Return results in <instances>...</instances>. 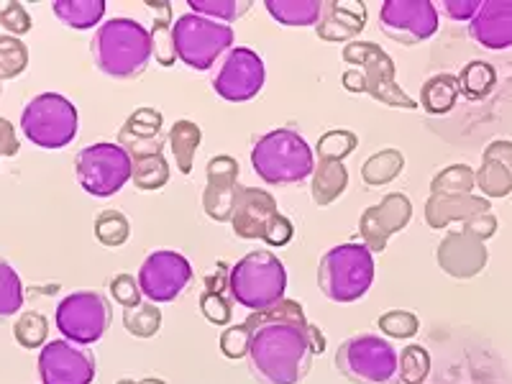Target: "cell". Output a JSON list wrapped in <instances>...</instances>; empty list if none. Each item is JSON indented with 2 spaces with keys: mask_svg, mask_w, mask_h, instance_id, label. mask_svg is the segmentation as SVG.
I'll list each match as a JSON object with an SVG mask.
<instances>
[{
  "mask_svg": "<svg viewBox=\"0 0 512 384\" xmlns=\"http://www.w3.org/2000/svg\"><path fill=\"white\" fill-rule=\"evenodd\" d=\"M244 326L251 336L246 367L259 384H300L310 374L313 356L326 349V338L318 326H310L303 305L287 297L267 310H254Z\"/></svg>",
  "mask_w": 512,
  "mask_h": 384,
  "instance_id": "cell-1",
  "label": "cell"
},
{
  "mask_svg": "<svg viewBox=\"0 0 512 384\" xmlns=\"http://www.w3.org/2000/svg\"><path fill=\"white\" fill-rule=\"evenodd\" d=\"M95 64L113 80H136L152 62V36L134 18H111L98 26L90 44Z\"/></svg>",
  "mask_w": 512,
  "mask_h": 384,
  "instance_id": "cell-2",
  "label": "cell"
},
{
  "mask_svg": "<svg viewBox=\"0 0 512 384\" xmlns=\"http://www.w3.org/2000/svg\"><path fill=\"white\" fill-rule=\"evenodd\" d=\"M251 167L267 185H295L313 177L315 154L295 128H274L251 149Z\"/></svg>",
  "mask_w": 512,
  "mask_h": 384,
  "instance_id": "cell-3",
  "label": "cell"
},
{
  "mask_svg": "<svg viewBox=\"0 0 512 384\" xmlns=\"http://www.w3.org/2000/svg\"><path fill=\"white\" fill-rule=\"evenodd\" d=\"M287 269L269 249L249 251L228 269V295L246 310H267L285 300Z\"/></svg>",
  "mask_w": 512,
  "mask_h": 384,
  "instance_id": "cell-4",
  "label": "cell"
},
{
  "mask_svg": "<svg viewBox=\"0 0 512 384\" xmlns=\"http://www.w3.org/2000/svg\"><path fill=\"white\" fill-rule=\"evenodd\" d=\"M374 282V254L364 244H338L326 251L318 267L320 292L333 303L349 305L367 295Z\"/></svg>",
  "mask_w": 512,
  "mask_h": 384,
  "instance_id": "cell-5",
  "label": "cell"
},
{
  "mask_svg": "<svg viewBox=\"0 0 512 384\" xmlns=\"http://www.w3.org/2000/svg\"><path fill=\"white\" fill-rule=\"evenodd\" d=\"M336 369L351 384H392L400 372V354L387 338L361 333L338 346Z\"/></svg>",
  "mask_w": 512,
  "mask_h": 384,
  "instance_id": "cell-6",
  "label": "cell"
},
{
  "mask_svg": "<svg viewBox=\"0 0 512 384\" xmlns=\"http://www.w3.org/2000/svg\"><path fill=\"white\" fill-rule=\"evenodd\" d=\"M172 39H175V54L190 70H210L221 54L231 52V44L236 39L233 29L223 21L198 16V13H185L177 18L172 26Z\"/></svg>",
  "mask_w": 512,
  "mask_h": 384,
  "instance_id": "cell-7",
  "label": "cell"
},
{
  "mask_svg": "<svg viewBox=\"0 0 512 384\" xmlns=\"http://www.w3.org/2000/svg\"><path fill=\"white\" fill-rule=\"evenodd\" d=\"M21 131L39 149H64L77 136V108L59 93H41L26 103Z\"/></svg>",
  "mask_w": 512,
  "mask_h": 384,
  "instance_id": "cell-8",
  "label": "cell"
},
{
  "mask_svg": "<svg viewBox=\"0 0 512 384\" xmlns=\"http://www.w3.org/2000/svg\"><path fill=\"white\" fill-rule=\"evenodd\" d=\"M344 62L354 64V70L364 77V93L372 95L379 103L402 111H418L420 103L410 98L405 90L397 85V67L392 57L374 41H351L344 47Z\"/></svg>",
  "mask_w": 512,
  "mask_h": 384,
  "instance_id": "cell-9",
  "label": "cell"
},
{
  "mask_svg": "<svg viewBox=\"0 0 512 384\" xmlns=\"http://www.w3.org/2000/svg\"><path fill=\"white\" fill-rule=\"evenodd\" d=\"M134 162L126 149L111 141L85 146L75 157V175L80 187L93 198H111L131 180Z\"/></svg>",
  "mask_w": 512,
  "mask_h": 384,
  "instance_id": "cell-10",
  "label": "cell"
},
{
  "mask_svg": "<svg viewBox=\"0 0 512 384\" xmlns=\"http://www.w3.org/2000/svg\"><path fill=\"white\" fill-rule=\"evenodd\" d=\"M111 318V303L100 292L80 290L67 295L57 305L54 323H57V331L62 333L64 341L75 346H90L98 344L105 336V331L111 328Z\"/></svg>",
  "mask_w": 512,
  "mask_h": 384,
  "instance_id": "cell-11",
  "label": "cell"
},
{
  "mask_svg": "<svg viewBox=\"0 0 512 384\" xmlns=\"http://www.w3.org/2000/svg\"><path fill=\"white\" fill-rule=\"evenodd\" d=\"M192 264L185 256L172 249H157L146 256L139 267V287L141 295L154 305L175 303L177 297L190 287Z\"/></svg>",
  "mask_w": 512,
  "mask_h": 384,
  "instance_id": "cell-12",
  "label": "cell"
},
{
  "mask_svg": "<svg viewBox=\"0 0 512 384\" xmlns=\"http://www.w3.org/2000/svg\"><path fill=\"white\" fill-rule=\"evenodd\" d=\"M379 29L397 44L415 47L438 31V11L431 0H387L379 8Z\"/></svg>",
  "mask_w": 512,
  "mask_h": 384,
  "instance_id": "cell-13",
  "label": "cell"
},
{
  "mask_svg": "<svg viewBox=\"0 0 512 384\" xmlns=\"http://www.w3.org/2000/svg\"><path fill=\"white\" fill-rule=\"evenodd\" d=\"M264 82H267L264 59L254 49L236 47L223 59L221 70L213 80V90L228 103H246L262 93Z\"/></svg>",
  "mask_w": 512,
  "mask_h": 384,
  "instance_id": "cell-14",
  "label": "cell"
},
{
  "mask_svg": "<svg viewBox=\"0 0 512 384\" xmlns=\"http://www.w3.org/2000/svg\"><path fill=\"white\" fill-rule=\"evenodd\" d=\"M98 361L95 354L70 341H49L39 351L41 384H93Z\"/></svg>",
  "mask_w": 512,
  "mask_h": 384,
  "instance_id": "cell-15",
  "label": "cell"
},
{
  "mask_svg": "<svg viewBox=\"0 0 512 384\" xmlns=\"http://www.w3.org/2000/svg\"><path fill=\"white\" fill-rule=\"evenodd\" d=\"M413 218V203L402 192H390L379 200V205H372L361 213L359 218V236L361 244L367 246L372 254H382L387 249V241L408 228Z\"/></svg>",
  "mask_w": 512,
  "mask_h": 384,
  "instance_id": "cell-16",
  "label": "cell"
},
{
  "mask_svg": "<svg viewBox=\"0 0 512 384\" xmlns=\"http://www.w3.org/2000/svg\"><path fill=\"white\" fill-rule=\"evenodd\" d=\"M487 246L477 236L461 231H448L436 249V262L448 277L456 280H472L487 267Z\"/></svg>",
  "mask_w": 512,
  "mask_h": 384,
  "instance_id": "cell-17",
  "label": "cell"
},
{
  "mask_svg": "<svg viewBox=\"0 0 512 384\" xmlns=\"http://www.w3.org/2000/svg\"><path fill=\"white\" fill-rule=\"evenodd\" d=\"M205 177H208L203 190L205 216L216 223H231L233 198H236V187H239V162L228 154L210 157Z\"/></svg>",
  "mask_w": 512,
  "mask_h": 384,
  "instance_id": "cell-18",
  "label": "cell"
},
{
  "mask_svg": "<svg viewBox=\"0 0 512 384\" xmlns=\"http://www.w3.org/2000/svg\"><path fill=\"white\" fill-rule=\"evenodd\" d=\"M274 216H280V210H277V200L272 198V192L262 190V187H236L231 228L239 239H262Z\"/></svg>",
  "mask_w": 512,
  "mask_h": 384,
  "instance_id": "cell-19",
  "label": "cell"
},
{
  "mask_svg": "<svg viewBox=\"0 0 512 384\" xmlns=\"http://www.w3.org/2000/svg\"><path fill=\"white\" fill-rule=\"evenodd\" d=\"M164 116L157 111V108H139L131 116L126 118V123L118 131V146L126 149V154L134 159H144V157H157L162 154L164 149Z\"/></svg>",
  "mask_w": 512,
  "mask_h": 384,
  "instance_id": "cell-20",
  "label": "cell"
},
{
  "mask_svg": "<svg viewBox=\"0 0 512 384\" xmlns=\"http://www.w3.org/2000/svg\"><path fill=\"white\" fill-rule=\"evenodd\" d=\"M367 26V6L356 0H328L323 3V13L315 26L318 39L328 44H344L354 41Z\"/></svg>",
  "mask_w": 512,
  "mask_h": 384,
  "instance_id": "cell-21",
  "label": "cell"
},
{
  "mask_svg": "<svg viewBox=\"0 0 512 384\" xmlns=\"http://www.w3.org/2000/svg\"><path fill=\"white\" fill-rule=\"evenodd\" d=\"M469 36L484 49L502 52L512 47V0H487L469 21Z\"/></svg>",
  "mask_w": 512,
  "mask_h": 384,
  "instance_id": "cell-22",
  "label": "cell"
},
{
  "mask_svg": "<svg viewBox=\"0 0 512 384\" xmlns=\"http://www.w3.org/2000/svg\"><path fill=\"white\" fill-rule=\"evenodd\" d=\"M489 208L492 205L482 195H431L425 200V223L441 231L451 223H466L479 213H487Z\"/></svg>",
  "mask_w": 512,
  "mask_h": 384,
  "instance_id": "cell-23",
  "label": "cell"
},
{
  "mask_svg": "<svg viewBox=\"0 0 512 384\" xmlns=\"http://www.w3.org/2000/svg\"><path fill=\"white\" fill-rule=\"evenodd\" d=\"M349 187V169L344 162H320L313 169V182H310V195L318 208L336 203Z\"/></svg>",
  "mask_w": 512,
  "mask_h": 384,
  "instance_id": "cell-24",
  "label": "cell"
},
{
  "mask_svg": "<svg viewBox=\"0 0 512 384\" xmlns=\"http://www.w3.org/2000/svg\"><path fill=\"white\" fill-rule=\"evenodd\" d=\"M146 8L154 11V26L149 31L154 59L162 67H172L177 62L175 39H172V26H175L172 24V3H167V0H146Z\"/></svg>",
  "mask_w": 512,
  "mask_h": 384,
  "instance_id": "cell-25",
  "label": "cell"
},
{
  "mask_svg": "<svg viewBox=\"0 0 512 384\" xmlns=\"http://www.w3.org/2000/svg\"><path fill=\"white\" fill-rule=\"evenodd\" d=\"M459 100V80L456 75H433L431 80H425L420 88V108L431 116H443L456 105Z\"/></svg>",
  "mask_w": 512,
  "mask_h": 384,
  "instance_id": "cell-26",
  "label": "cell"
},
{
  "mask_svg": "<svg viewBox=\"0 0 512 384\" xmlns=\"http://www.w3.org/2000/svg\"><path fill=\"white\" fill-rule=\"evenodd\" d=\"M52 11L64 26H70V29L77 31H88L103 21L105 0H57Z\"/></svg>",
  "mask_w": 512,
  "mask_h": 384,
  "instance_id": "cell-27",
  "label": "cell"
},
{
  "mask_svg": "<svg viewBox=\"0 0 512 384\" xmlns=\"http://www.w3.org/2000/svg\"><path fill=\"white\" fill-rule=\"evenodd\" d=\"M269 16L282 26H318L323 3L320 0H267Z\"/></svg>",
  "mask_w": 512,
  "mask_h": 384,
  "instance_id": "cell-28",
  "label": "cell"
},
{
  "mask_svg": "<svg viewBox=\"0 0 512 384\" xmlns=\"http://www.w3.org/2000/svg\"><path fill=\"white\" fill-rule=\"evenodd\" d=\"M200 139H203V131H200L198 123L175 121V126L169 128V149L175 154V167L180 169L182 175L192 172Z\"/></svg>",
  "mask_w": 512,
  "mask_h": 384,
  "instance_id": "cell-29",
  "label": "cell"
},
{
  "mask_svg": "<svg viewBox=\"0 0 512 384\" xmlns=\"http://www.w3.org/2000/svg\"><path fill=\"white\" fill-rule=\"evenodd\" d=\"M405 169V157L400 149H382V152L372 154L361 167V180L367 182L369 187H382L390 185L392 180L402 175Z\"/></svg>",
  "mask_w": 512,
  "mask_h": 384,
  "instance_id": "cell-30",
  "label": "cell"
},
{
  "mask_svg": "<svg viewBox=\"0 0 512 384\" xmlns=\"http://www.w3.org/2000/svg\"><path fill=\"white\" fill-rule=\"evenodd\" d=\"M459 80V93L469 100H484L497 85V70L484 59H474V62L464 64Z\"/></svg>",
  "mask_w": 512,
  "mask_h": 384,
  "instance_id": "cell-31",
  "label": "cell"
},
{
  "mask_svg": "<svg viewBox=\"0 0 512 384\" xmlns=\"http://www.w3.org/2000/svg\"><path fill=\"white\" fill-rule=\"evenodd\" d=\"M477 172L469 164H451L431 180V195H474Z\"/></svg>",
  "mask_w": 512,
  "mask_h": 384,
  "instance_id": "cell-32",
  "label": "cell"
},
{
  "mask_svg": "<svg viewBox=\"0 0 512 384\" xmlns=\"http://www.w3.org/2000/svg\"><path fill=\"white\" fill-rule=\"evenodd\" d=\"M24 297V282L13 269V264L0 259V323H6L16 313H21Z\"/></svg>",
  "mask_w": 512,
  "mask_h": 384,
  "instance_id": "cell-33",
  "label": "cell"
},
{
  "mask_svg": "<svg viewBox=\"0 0 512 384\" xmlns=\"http://www.w3.org/2000/svg\"><path fill=\"white\" fill-rule=\"evenodd\" d=\"M13 336L24 349H44L49 344V320L36 310H24L13 323Z\"/></svg>",
  "mask_w": 512,
  "mask_h": 384,
  "instance_id": "cell-34",
  "label": "cell"
},
{
  "mask_svg": "<svg viewBox=\"0 0 512 384\" xmlns=\"http://www.w3.org/2000/svg\"><path fill=\"white\" fill-rule=\"evenodd\" d=\"M123 328L134 338H154L162 328V310L154 303H139L123 310Z\"/></svg>",
  "mask_w": 512,
  "mask_h": 384,
  "instance_id": "cell-35",
  "label": "cell"
},
{
  "mask_svg": "<svg viewBox=\"0 0 512 384\" xmlns=\"http://www.w3.org/2000/svg\"><path fill=\"white\" fill-rule=\"evenodd\" d=\"M131 180H134L136 190H162L169 182V164L162 154L157 157L134 159V169H131Z\"/></svg>",
  "mask_w": 512,
  "mask_h": 384,
  "instance_id": "cell-36",
  "label": "cell"
},
{
  "mask_svg": "<svg viewBox=\"0 0 512 384\" xmlns=\"http://www.w3.org/2000/svg\"><path fill=\"white\" fill-rule=\"evenodd\" d=\"M95 236H98L100 244L108 246V249H118V246L126 244L128 236H131V223H128V218L123 216L121 210L108 208L95 218Z\"/></svg>",
  "mask_w": 512,
  "mask_h": 384,
  "instance_id": "cell-37",
  "label": "cell"
},
{
  "mask_svg": "<svg viewBox=\"0 0 512 384\" xmlns=\"http://www.w3.org/2000/svg\"><path fill=\"white\" fill-rule=\"evenodd\" d=\"M477 190L484 198H507L512 192V172L497 162H482L477 169Z\"/></svg>",
  "mask_w": 512,
  "mask_h": 384,
  "instance_id": "cell-38",
  "label": "cell"
},
{
  "mask_svg": "<svg viewBox=\"0 0 512 384\" xmlns=\"http://www.w3.org/2000/svg\"><path fill=\"white\" fill-rule=\"evenodd\" d=\"M356 146H359V136L338 128V131H326L320 136L315 152H318L320 162H344L349 154H354Z\"/></svg>",
  "mask_w": 512,
  "mask_h": 384,
  "instance_id": "cell-39",
  "label": "cell"
},
{
  "mask_svg": "<svg viewBox=\"0 0 512 384\" xmlns=\"http://www.w3.org/2000/svg\"><path fill=\"white\" fill-rule=\"evenodd\" d=\"M29 67V49L21 39L0 36V80H13Z\"/></svg>",
  "mask_w": 512,
  "mask_h": 384,
  "instance_id": "cell-40",
  "label": "cell"
},
{
  "mask_svg": "<svg viewBox=\"0 0 512 384\" xmlns=\"http://www.w3.org/2000/svg\"><path fill=\"white\" fill-rule=\"evenodd\" d=\"M187 3H190V13L223 21V24L236 21L251 8V0H187Z\"/></svg>",
  "mask_w": 512,
  "mask_h": 384,
  "instance_id": "cell-41",
  "label": "cell"
},
{
  "mask_svg": "<svg viewBox=\"0 0 512 384\" xmlns=\"http://www.w3.org/2000/svg\"><path fill=\"white\" fill-rule=\"evenodd\" d=\"M431 372V354L420 344H410L400 351V382L402 384H423Z\"/></svg>",
  "mask_w": 512,
  "mask_h": 384,
  "instance_id": "cell-42",
  "label": "cell"
},
{
  "mask_svg": "<svg viewBox=\"0 0 512 384\" xmlns=\"http://www.w3.org/2000/svg\"><path fill=\"white\" fill-rule=\"evenodd\" d=\"M379 331L390 338H413L420 331L418 315L410 313V310H387L384 315H379L377 320Z\"/></svg>",
  "mask_w": 512,
  "mask_h": 384,
  "instance_id": "cell-43",
  "label": "cell"
},
{
  "mask_svg": "<svg viewBox=\"0 0 512 384\" xmlns=\"http://www.w3.org/2000/svg\"><path fill=\"white\" fill-rule=\"evenodd\" d=\"M0 26L11 31V36L18 39V36L29 34L34 21H31L24 3H18V0H0Z\"/></svg>",
  "mask_w": 512,
  "mask_h": 384,
  "instance_id": "cell-44",
  "label": "cell"
},
{
  "mask_svg": "<svg viewBox=\"0 0 512 384\" xmlns=\"http://www.w3.org/2000/svg\"><path fill=\"white\" fill-rule=\"evenodd\" d=\"M200 310H203V315L213 326H228L233 318L231 300H226V295L216 290H205L200 295Z\"/></svg>",
  "mask_w": 512,
  "mask_h": 384,
  "instance_id": "cell-45",
  "label": "cell"
},
{
  "mask_svg": "<svg viewBox=\"0 0 512 384\" xmlns=\"http://www.w3.org/2000/svg\"><path fill=\"white\" fill-rule=\"evenodd\" d=\"M111 295L113 300H116L118 305H121L123 310L126 308H136V305L141 303V287H139V280H134L131 274H116L111 280Z\"/></svg>",
  "mask_w": 512,
  "mask_h": 384,
  "instance_id": "cell-46",
  "label": "cell"
},
{
  "mask_svg": "<svg viewBox=\"0 0 512 384\" xmlns=\"http://www.w3.org/2000/svg\"><path fill=\"white\" fill-rule=\"evenodd\" d=\"M249 331H246L244 323L239 326H228L221 333V351L228 359H244L246 351H249Z\"/></svg>",
  "mask_w": 512,
  "mask_h": 384,
  "instance_id": "cell-47",
  "label": "cell"
},
{
  "mask_svg": "<svg viewBox=\"0 0 512 384\" xmlns=\"http://www.w3.org/2000/svg\"><path fill=\"white\" fill-rule=\"evenodd\" d=\"M292 236H295V226H292L290 218H285L280 213V216H274L272 221H269L262 241H267V246H272V249H280V246L290 244Z\"/></svg>",
  "mask_w": 512,
  "mask_h": 384,
  "instance_id": "cell-48",
  "label": "cell"
},
{
  "mask_svg": "<svg viewBox=\"0 0 512 384\" xmlns=\"http://www.w3.org/2000/svg\"><path fill=\"white\" fill-rule=\"evenodd\" d=\"M464 231L472 233V236H477L479 241H487L492 239L497 233V218L492 216V213H479V216L469 218V221L464 223Z\"/></svg>",
  "mask_w": 512,
  "mask_h": 384,
  "instance_id": "cell-49",
  "label": "cell"
},
{
  "mask_svg": "<svg viewBox=\"0 0 512 384\" xmlns=\"http://www.w3.org/2000/svg\"><path fill=\"white\" fill-rule=\"evenodd\" d=\"M479 8H482L479 0H446L443 3V11L454 18V21H472L479 13Z\"/></svg>",
  "mask_w": 512,
  "mask_h": 384,
  "instance_id": "cell-50",
  "label": "cell"
},
{
  "mask_svg": "<svg viewBox=\"0 0 512 384\" xmlns=\"http://www.w3.org/2000/svg\"><path fill=\"white\" fill-rule=\"evenodd\" d=\"M482 162H497L512 172V141H507V139L492 141V144L484 149Z\"/></svg>",
  "mask_w": 512,
  "mask_h": 384,
  "instance_id": "cell-51",
  "label": "cell"
},
{
  "mask_svg": "<svg viewBox=\"0 0 512 384\" xmlns=\"http://www.w3.org/2000/svg\"><path fill=\"white\" fill-rule=\"evenodd\" d=\"M21 144H18L16 128L8 118H0V157H16Z\"/></svg>",
  "mask_w": 512,
  "mask_h": 384,
  "instance_id": "cell-52",
  "label": "cell"
},
{
  "mask_svg": "<svg viewBox=\"0 0 512 384\" xmlns=\"http://www.w3.org/2000/svg\"><path fill=\"white\" fill-rule=\"evenodd\" d=\"M136 384H167V382H164V379H157V377H146V379H141V382H136Z\"/></svg>",
  "mask_w": 512,
  "mask_h": 384,
  "instance_id": "cell-53",
  "label": "cell"
},
{
  "mask_svg": "<svg viewBox=\"0 0 512 384\" xmlns=\"http://www.w3.org/2000/svg\"><path fill=\"white\" fill-rule=\"evenodd\" d=\"M118 384H136V382H134V379H121V382H118Z\"/></svg>",
  "mask_w": 512,
  "mask_h": 384,
  "instance_id": "cell-54",
  "label": "cell"
},
{
  "mask_svg": "<svg viewBox=\"0 0 512 384\" xmlns=\"http://www.w3.org/2000/svg\"><path fill=\"white\" fill-rule=\"evenodd\" d=\"M395 384H402V382H400V379H397V382H395Z\"/></svg>",
  "mask_w": 512,
  "mask_h": 384,
  "instance_id": "cell-55",
  "label": "cell"
},
{
  "mask_svg": "<svg viewBox=\"0 0 512 384\" xmlns=\"http://www.w3.org/2000/svg\"><path fill=\"white\" fill-rule=\"evenodd\" d=\"M0 82H3V80H0Z\"/></svg>",
  "mask_w": 512,
  "mask_h": 384,
  "instance_id": "cell-56",
  "label": "cell"
}]
</instances>
